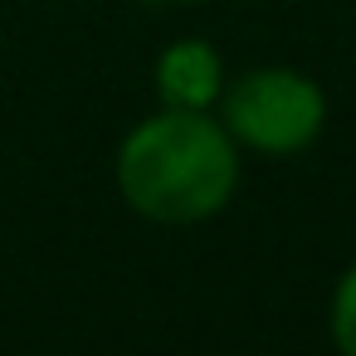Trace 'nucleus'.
<instances>
[{
  "instance_id": "nucleus-3",
  "label": "nucleus",
  "mask_w": 356,
  "mask_h": 356,
  "mask_svg": "<svg viewBox=\"0 0 356 356\" xmlns=\"http://www.w3.org/2000/svg\"><path fill=\"white\" fill-rule=\"evenodd\" d=\"M156 98L161 108L210 113L225 93V59L210 40H176L156 54Z\"/></svg>"
},
{
  "instance_id": "nucleus-4",
  "label": "nucleus",
  "mask_w": 356,
  "mask_h": 356,
  "mask_svg": "<svg viewBox=\"0 0 356 356\" xmlns=\"http://www.w3.org/2000/svg\"><path fill=\"white\" fill-rule=\"evenodd\" d=\"M327 332L337 341L341 356H356V264L337 278L332 288V307H327Z\"/></svg>"
},
{
  "instance_id": "nucleus-1",
  "label": "nucleus",
  "mask_w": 356,
  "mask_h": 356,
  "mask_svg": "<svg viewBox=\"0 0 356 356\" xmlns=\"http://www.w3.org/2000/svg\"><path fill=\"white\" fill-rule=\"evenodd\" d=\"M113 181L132 215L152 225H200L239 191V142L215 113L156 108L122 137Z\"/></svg>"
},
{
  "instance_id": "nucleus-2",
  "label": "nucleus",
  "mask_w": 356,
  "mask_h": 356,
  "mask_svg": "<svg viewBox=\"0 0 356 356\" xmlns=\"http://www.w3.org/2000/svg\"><path fill=\"white\" fill-rule=\"evenodd\" d=\"M220 122L229 137L259 156H293L307 152L327 127V93L317 79L288 64H264L225 83Z\"/></svg>"
}]
</instances>
